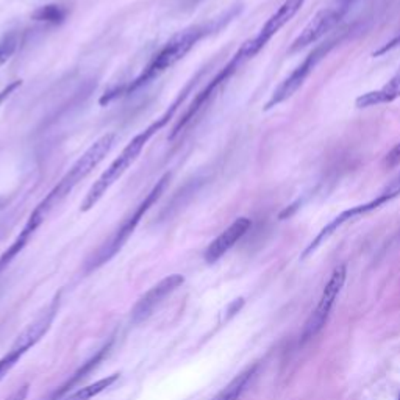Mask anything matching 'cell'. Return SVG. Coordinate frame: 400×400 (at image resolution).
Here are the masks:
<instances>
[{
    "label": "cell",
    "mask_w": 400,
    "mask_h": 400,
    "mask_svg": "<svg viewBox=\"0 0 400 400\" xmlns=\"http://www.w3.org/2000/svg\"><path fill=\"white\" fill-rule=\"evenodd\" d=\"M116 141H117L116 133H106L104 136H100V138L95 141L94 144L89 146L85 153L70 166V169L59 178V182L49 191V194H47L44 199L39 202L38 207L32 211L26 225H23L22 230L19 231V235H17L13 244L7 249L5 254H7L10 260H15L16 256L22 252L23 247L30 242V240H32L35 233L38 231L39 227L44 224V220L49 218V214L61 204L66 197L73 193L74 188L83 180V178H86L94 171V168H97V166L102 163L106 158V155L111 152V149L115 147Z\"/></svg>",
    "instance_id": "cell-1"
},
{
    "label": "cell",
    "mask_w": 400,
    "mask_h": 400,
    "mask_svg": "<svg viewBox=\"0 0 400 400\" xmlns=\"http://www.w3.org/2000/svg\"><path fill=\"white\" fill-rule=\"evenodd\" d=\"M240 11L241 5H233L231 8L227 10L224 15H220L216 19H211L205 23H197V26H191L174 35L168 43L155 53L151 61L147 63L146 68L142 69V73L136 77L135 80H131L127 86L105 93V95H102V99L99 100L100 105H106L117 97H122V95H128L131 93L138 91L142 86H146L155 79H158L161 74L166 73V70L171 69L172 66L180 61L182 58L187 57L199 41L208 37V35H213L219 32V30H222L227 23L240 15Z\"/></svg>",
    "instance_id": "cell-2"
},
{
    "label": "cell",
    "mask_w": 400,
    "mask_h": 400,
    "mask_svg": "<svg viewBox=\"0 0 400 400\" xmlns=\"http://www.w3.org/2000/svg\"><path fill=\"white\" fill-rule=\"evenodd\" d=\"M197 79H199V75L194 77V80H191L188 83L187 88L183 89L180 95H178L174 102L171 104L169 108L166 110L163 115H161L158 119H155V121L149 125L146 130H142V131H140L138 135L133 136V138L130 140L128 144L122 149V152L111 161V164L108 166V168H106L102 174H100L97 180L93 183V187L88 189L85 199H83L82 205H80L82 211H89L91 208L97 205L99 200L106 194V191H108L113 184H115L119 178H121L125 172H127L130 166L133 164L136 160H138L141 152L144 151V147L147 146V142L152 140V136L157 135L161 128H164L172 119V116L175 115L178 106L183 104V100L188 97L191 89H193V86L196 85Z\"/></svg>",
    "instance_id": "cell-3"
},
{
    "label": "cell",
    "mask_w": 400,
    "mask_h": 400,
    "mask_svg": "<svg viewBox=\"0 0 400 400\" xmlns=\"http://www.w3.org/2000/svg\"><path fill=\"white\" fill-rule=\"evenodd\" d=\"M171 180V174H164L160 180L153 184V188L149 191V194L140 202V205L131 211L127 218L122 220V224L119 229L113 233V236L106 241L102 247H100L95 255H93V258L88 261V269H97L102 265H105L106 261H110L113 256H115L119 250H121L125 242L130 240V236L133 235V231L136 230V227L140 225L141 219L146 216V213L151 210V208L157 204L160 200V197L164 194L166 188H168Z\"/></svg>",
    "instance_id": "cell-4"
},
{
    "label": "cell",
    "mask_w": 400,
    "mask_h": 400,
    "mask_svg": "<svg viewBox=\"0 0 400 400\" xmlns=\"http://www.w3.org/2000/svg\"><path fill=\"white\" fill-rule=\"evenodd\" d=\"M255 57V53L252 50V47H250L249 44V41H246L240 49H238V52L235 53V55L231 57V59L229 63H227L222 69L219 70V73L216 74V77L208 83V85L202 89V91L197 94V97L193 100V104H191L188 106V110L187 113H184L183 117L180 119V121L177 122V125L174 127V130H172V133L169 135V140H175L178 135L182 133V131L188 127V125L191 124V121L199 115V113L202 111V108L204 106H207V104L210 102V100L216 95V93L219 91L220 88H222L227 82H229L233 75H235L238 70H240L241 66L246 64L249 59H252Z\"/></svg>",
    "instance_id": "cell-5"
},
{
    "label": "cell",
    "mask_w": 400,
    "mask_h": 400,
    "mask_svg": "<svg viewBox=\"0 0 400 400\" xmlns=\"http://www.w3.org/2000/svg\"><path fill=\"white\" fill-rule=\"evenodd\" d=\"M400 196V175H397L394 180L390 182V184L381 191L380 194H377V197L372 200L366 202V204H361V205H356V207H352L350 210H345L343 211L339 216H336L335 219L332 220V222H328L324 229H322L318 236L314 238V240L308 244V247L305 249V252L302 254V258H307L312 254H314L321 244H324L328 238H330L333 233H335L339 227H343L345 222H350V220H354L360 216H364V214L375 211L377 208L386 205L388 202H391L396 199V197Z\"/></svg>",
    "instance_id": "cell-6"
},
{
    "label": "cell",
    "mask_w": 400,
    "mask_h": 400,
    "mask_svg": "<svg viewBox=\"0 0 400 400\" xmlns=\"http://www.w3.org/2000/svg\"><path fill=\"white\" fill-rule=\"evenodd\" d=\"M336 43H338V39H330L319 46H316L313 52H309L308 57H305V59H303V61L298 64L297 68L292 70V73L286 77V79L280 83L276 89H274L271 99L267 100L265 105V110L269 111L272 108H276V106H278L280 104L286 102L288 99H291L292 95H294L298 89L303 86V83H305L308 77L312 75L316 66H318L322 59L328 55V52L335 47Z\"/></svg>",
    "instance_id": "cell-7"
},
{
    "label": "cell",
    "mask_w": 400,
    "mask_h": 400,
    "mask_svg": "<svg viewBox=\"0 0 400 400\" xmlns=\"http://www.w3.org/2000/svg\"><path fill=\"white\" fill-rule=\"evenodd\" d=\"M354 2L355 0H336L335 3L328 5V7L318 11V13L313 16V19L298 33V37L292 41L288 53L301 52L302 49H305V47L318 43L328 32L336 28L338 23L349 13L350 5Z\"/></svg>",
    "instance_id": "cell-8"
},
{
    "label": "cell",
    "mask_w": 400,
    "mask_h": 400,
    "mask_svg": "<svg viewBox=\"0 0 400 400\" xmlns=\"http://www.w3.org/2000/svg\"><path fill=\"white\" fill-rule=\"evenodd\" d=\"M345 277H347V267L345 265H339L333 269L330 278L325 285L324 291H322L321 301L318 303V307L313 312V314L309 316L305 327H303L302 332V343H307L308 339H312L313 336L318 335V333L324 328L325 322L328 319V314H330L333 305H335L336 298L341 292L343 286L345 283Z\"/></svg>",
    "instance_id": "cell-9"
},
{
    "label": "cell",
    "mask_w": 400,
    "mask_h": 400,
    "mask_svg": "<svg viewBox=\"0 0 400 400\" xmlns=\"http://www.w3.org/2000/svg\"><path fill=\"white\" fill-rule=\"evenodd\" d=\"M303 3H305V0H285L276 13L265 22V26L261 27L260 32L256 33L254 38L247 39L255 55H258V53L265 49L266 44L298 13V10L303 7Z\"/></svg>",
    "instance_id": "cell-10"
},
{
    "label": "cell",
    "mask_w": 400,
    "mask_h": 400,
    "mask_svg": "<svg viewBox=\"0 0 400 400\" xmlns=\"http://www.w3.org/2000/svg\"><path fill=\"white\" fill-rule=\"evenodd\" d=\"M184 283V277L180 274H172V276L166 277L158 282L155 286H152L144 296L140 297V301L136 302V305L131 309V321L142 322L146 321L149 316L153 313V309L157 308L166 297L171 296L172 292L177 291Z\"/></svg>",
    "instance_id": "cell-11"
},
{
    "label": "cell",
    "mask_w": 400,
    "mask_h": 400,
    "mask_svg": "<svg viewBox=\"0 0 400 400\" xmlns=\"http://www.w3.org/2000/svg\"><path fill=\"white\" fill-rule=\"evenodd\" d=\"M250 225H252V222H250L249 218H238L235 222L227 227L218 238H214L204 254V258L208 265H213V263L222 258V256L246 235Z\"/></svg>",
    "instance_id": "cell-12"
},
{
    "label": "cell",
    "mask_w": 400,
    "mask_h": 400,
    "mask_svg": "<svg viewBox=\"0 0 400 400\" xmlns=\"http://www.w3.org/2000/svg\"><path fill=\"white\" fill-rule=\"evenodd\" d=\"M400 97V73L392 77V79L375 91H369L356 97L355 106L356 108H371V106L391 104Z\"/></svg>",
    "instance_id": "cell-13"
},
{
    "label": "cell",
    "mask_w": 400,
    "mask_h": 400,
    "mask_svg": "<svg viewBox=\"0 0 400 400\" xmlns=\"http://www.w3.org/2000/svg\"><path fill=\"white\" fill-rule=\"evenodd\" d=\"M255 374H256V366H252L250 369H247V371H244L242 374L238 375L235 380L230 381V383L211 400H238L241 397V394L246 391L247 385L250 383V380L254 379Z\"/></svg>",
    "instance_id": "cell-14"
},
{
    "label": "cell",
    "mask_w": 400,
    "mask_h": 400,
    "mask_svg": "<svg viewBox=\"0 0 400 400\" xmlns=\"http://www.w3.org/2000/svg\"><path fill=\"white\" fill-rule=\"evenodd\" d=\"M119 380V374H111L108 377L100 379L94 383L83 386L80 390H77L75 392L69 394V396L63 397L61 400H91L93 397H97L100 392H104L105 390H108L110 386H113Z\"/></svg>",
    "instance_id": "cell-15"
},
{
    "label": "cell",
    "mask_w": 400,
    "mask_h": 400,
    "mask_svg": "<svg viewBox=\"0 0 400 400\" xmlns=\"http://www.w3.org/2000/svg\"><path fill=\"white\" fill-rule=\"evenodd\" d=\"M66 15H68V10L63 5H46V7H41L35 11L33 19L49 23H59L66 19Z\"/></svg>",
    "instance_id": "cell-16"
},
{
    "label": "cell",
    "mask_w": 400,
    "mask_h": 400,
    "mask_svg": "<svg viewBox=\"0 0 400 400\" xmlns=\"http://www.w3.org/2000/svg\"><path fill=\"white\" fill-rule=\"evenodd\" d=\"M17 43H19V41H17L16 33H8L0 39V66H3L11 57H13Z\"/></svg>",
    "instance_id": "cell-17"
},
{
    "label": "cell",
    "mask_w": 400,
    "mask_h": 400,
    "mask_svg": "<svg viewBox=\"0 0 400 400\" xmlns=\"http://www.w3.org/2000/svg\"><path fill=\"white\" fill-rule=\"evenodd\" d=\"M383 164L386 166V168H396V166L400 164V142L394 146L390 152H388Z\"/></svg>",
    "instance_id": "cell-18"
},
{
    "label": "cell",
    "mask_w": 400,
    "mask_h": 400,
    "mask_svg": "<svg viewBox=\"0 0 400 400\" xmlns=\"http://www.w3.org/2000/svg\"><path fill=\"white\" fill-rule=\"evenodd\" d=\"M399 46H400V33L396 35V37H394L391 41H388L386 44L381 46L379 50H375V52L372 53V57H381V55H386L388 52L394 50V49H396V47H399Z\"/></svg>",
    "instance_id": "cell-19"
},
{
    "label": "cell",
    "mask_w": 400,
    "mask_h": 400,
    "mask_svg": "<svg viewBox=\"0 0 400 400\" xmlns=\"http://www.w3.org/2000/svg\"><path fill=\"white\" fill-rule=\"evenodd\" d=\"M21 85H22V80H15L13 83H10V85L5 86L2 91H0V105H2L11 94H15L16 89L21 88Z\"/></svg>",
    "instance_id": "cell-20"
},
{
    "label": "cell",
    "mask_w": 400,
    "mask_h": 400,
    "mask_svg": "<svg viewBox=\"0 0 400 400\" xmlns=\"http://www.w3.org/2000/svg\"><path fill=\"white\" fill-rule=\"evenodd\" d=\"M30 392V385L26 383L19 388H16V390L10 394V396L5 399V400H27V396Z\"/></svg>",
    "instance_id": "cell-21"
},
{
    "label": "cell",
    "mask_w": 400,
    "mask_h": 400,
    "mask_svg": "<svg viewBox=\"0 0 400 400\" xmlns=\"http://www.w3.org/2000/svg\"><path fill=\"white\" fill-rule=\"evenodd\" d=\"M399 400H400V396H399Z\"/></svg>",
    "instance_id": "cell-22"
}]
</instances>
